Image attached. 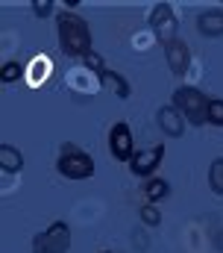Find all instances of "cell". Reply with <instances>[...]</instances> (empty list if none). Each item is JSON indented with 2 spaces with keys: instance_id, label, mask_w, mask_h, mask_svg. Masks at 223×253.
Here are the masks:
<instances>
[{
  "instance_id": "obj_1",
  "label": "cell",
  "mask_w": 223,
  "mask_h": 253,
  "mask_svg": "<svg viewBox=\"0 0 223 253\" xmlns=\"http://www.w3.org/2000/svg\"><path fill=\"white\" fill-rule=\"evenodd\" d=\"M56 27H59V44H62V53L65 56H82L85 59L91 53V30H88V21H82L74 12H62L56 18Z\"/></svg>"
},
{
  "instance_id": "obj_2",
  "label": "cell",
  "mask_w": 223,
  "mask_h": 253,
  "mask_svg": "<svg viewBox=\"0 0 223 253\" xmlns=\"http://www.w3.org/2000/svg\"><path fill=\"white\" fill-rule=\"evenodd\" d=\"M209 100H212V97H206V94L197 91L194 85H179V88L173 91V106L182 112V118H185L188 124H194V126L209 124Z\"/></svg>"
},
{
  "instance_id": "obj_3",
  "label": "cell",
  "mask_w": 223,
  "mask_h": 253,
  "mask_svg": "<svg viewBox=\"0 0 223 253\" xmlns=\"http://www.w3.org/2000/svg\"><path fill=\"white\" fill-rule=\"evenodd\" d=\"M59 174L68 180H88L94 177V159L74 141H65L59 150V162H56Z\"/></svg>"
},
{
  "instance_id": "obj_4",
  "label": "cell",
  "mask_w": 223,
  "mask_h": 253,
  "mask_svg": "<svg viewBox=\"0 0 223 253\" xmlns=\"http://www.w3.org/2000/svg\"><path fill=\"white\" fill-rule=\"evenodd\" d=\"M71 251V227L65 221L50 224L44 233L33 239V253H68Z\"/></svg>"
},
{
  "instance_id": "obj_5",
  "label": "cell",
  "mask_w": 223,
  "mask_h": 253,
  "mask_svg": "<svg viewBox=\"0 0 223 253\" xmlns=\"http://www.w3.org/2000/svg\"><path fill=\"white\" fill-rule=\"evenodd\" d=\"M109 150L117 162H132V156L138 153L135 150V141H132V129L126 121H117L109 129Z\"/></svg>"
},
{
  "instance_id": "obj_6",
  "label": "cell",
  "mask_w": 223,
  "mask_h": 253,
  "mask_svg": "<svg viewBox=\"0 0 223 253\" xmlns=\"http://www.w3.org/2000/svg\"><path fill=\"white\" fill-rule=\"evenodd\" d=\"M150 30L156 33V39H159L162 44H170L173 39H179V36H176V18H173V12H170L167 3H159V6L150 12Z\"/></svg>"
},
{
  "instance_id": "obj_7",
  "label": "cell",
  "mask_w": 223,
  "mask_h": 253,
  "mask_svg": "<svg viewBox=\"0 0 223 253\" xmlns=\"http://www.w3.org/2000/svg\"><path fill=\"white\" fill-rule=\"evenodd\" d=\"M162 159H165V144H156V147L138 150V153L132 156V162H129V171H132L135 177H150V174L159 168Z\"/></svg>"
},
{
  "instance_id": "obj_8",
  "label": "cell",
  "mask_w": 223,
  "mask_h": 253,
  "mask_svg": "<svg viewBox=\"0 0 223 253\" xmlns=\"http://www.w3.org/2000/svg\"><path fill=\"white\" fill-rule=\"evenodd\" d=\"M165 56H167V68L173 71V74H185L188 71V65H191V53H188V44L182 42V39H173L170 44H165Z\"/></svg>"
},
{
  "instance_id": "obj_9",
  "label": "cell",
  "mask_w": 223,
  "mask_h": 253,
  "mask_svg": "<svg viewBox=\"0 0 223 253\" xmlns=\"http://www.w3.org/2000/svg\"><path fill=\"white\" fill-rule=\"evenodd\" d=\"M156 121L165 129V135H170V138H179V135L185 132V118H182V112H179L173 103H170V106H162V109L156 112Z\"/></svg>"
},
{
  "instance_id": "obj_10",
  "label": "cell",
  "mask_w": 223,
  "mask_h": 253,
  "mask_svg": "<svg viewBox=\"0 0 223 253\" xmlns=\"http://www.w3.org/2000/svg\"><path fill=\"white\" fill-rule=\"evenodd\" d=\"M197 30L209 39L223 36V9H206L197 15Z\"/></svg>"
},
{
  "instance_id": "obj_11",
  "label": "cell",
  "mask_w": 223,
  "mask_h": 253,
  "mask_svg": "<svg viewBox=\"0 0 223 253\" xmlns=\"http://www.w3.org/2000/svg\"><path fill=\"white\" fill-rule=\"evenodd\" d=\"M0 168L3 174H21L24 171V156L12 144H0Z\"/></svg>"
},
{
  "instance_id": "obj_12",
  "label": "cell",
  "mask_w": 223,
  "mask_h": 253,
  "mask_svg": "<svg viewBox=\"0 0 223 253\" xmlns=\"http://www.w3.org/2000/svg\"><path fill=\"white\" fill-rule=\"evenodd\" d=\"M100 83H103V88H109L114 97H120V100L129 97V83H126L117 71H106V74H100Z\"/></svg>"
},
{
  "instance_id": "obj_13",
  "label": "cell",
  "mask_w": 223,
  "mask_h": 253,
  "mask_svg": "<svg viewBox=\"0 0 223 253\" xmlns=\"http://www.w3.org/2000/svg\"><path fill=\"white\" fill-rule=\"evenodd\" d=\"M30 74H33V77H30V83H33V85L44 83V80H47V74H50V59H47V56H36L33 65H30Z\"/></svg>"
},
{
  "instance_id": "obj_14",
  "label": "cell",
  "mask_w": 223,
  "mask_h": 253,
  "mask_svg": "<svg viewBox=\"0 0 223 253\" xmlns=\"http://www.w3.org/2000/svg\"><path fill=\"white\" fill-rule=\"evenodd\" d=\"M167 191H170V186H167L165 180H159V177H153L147 186H144V197H147V203H156V200H162V197H167Z\"/></svg>"
},
{
  "instance_id": "obj_15",
  "label": "cell",
  "mask_w": 223,
  "mask_h": 253,
  "mask_svg": "<svg viewBox=\"0 0 223 253\" xmlns=\"http://www.w3.org/2000/svg\"><path fill=\"white\" fill-rule=\"evenodd\" d=\"M209 186L215 194H223V159H215L209 168Z\"/></svg>"
},
{
  "instance_id": "obj_16",
  "label": "cell",
  "mask_w": 223,
  "mask_h": 253,
  "mask_svg": "<svg viewBox=\"0 0 223 253\" xmlns=\"http://www.w3.org/2000/svg\"><path fill=\"white\" fill-rule=\"evenodd\" d=\"M21 77H24V65L21 62H6L3 71H0V80H3V83H15V80H21Z\"/></svg>"
},
{
  "instance_id": "obj_17",
  "label": "cell",
  "mask_w": 223,
  "mask_h": 253,
  "mask_svg": "<svg viewBox=\"0 0 223 253\" xmlns=\"http://www.w3.org/2000/svg\"><path fill=\"white\" fill-rule=\"evenodd\" d=\"M209 124L223 126V100L221 97H212L209 100Z\"/></svg>"
},
{
  "instance_id": "obj_18",
  "label": "cell",
  "mask_w": 223,
  "mask_h": 253,
  "mask_svg": "<svg viewBox=\"0 0 223 253\" xmlns=\"http://www.w3.org/2000/svg\"><path fill=\"white\" fill-rule=\"evenodd\" d=\"M141 221H144L147 227H156V224H162V215H159V209H156L153 203H144V206H141Z\"/></svg>"
},
{
  "instance_id": "obj_19",
  "label": "cell",
  "mask_w": 223,
  "mask_h": 253,
  "mask_svg": "<svg viewBox=\"0 0 223 253\" xmlns=\"http://www.w3.org/2000/svg\"><path fill=\"white\" fill-rule=\"evenodd\" d=\"M82 65H85V68H88V71H91V74H97V77H100V74H106V71H109V68H106V65H103V59H100V56H97V53H94V50H91V53H88V56H85V59H82Z\"/></svg>"
},
{
  "instance_id": "obj_20",
  "label": "cell",
  "mask_w": 223,
  "mask_h": 253,
  "mask_svg": "<svg viewBox=\"0 0 223 253\" xmlns=\"http://www.w3.org/2000/svg\"><path fill=\"white\" fill-rule=\"evenodd\" d=\"M33 12H36L38 18L53 15V0H33Z\"/></svg>"
},
{
  "instance_id": "obj_21",
  "label": "cell",
  "mask_w": 223,
  "mask_h": 253,
  "mask_svg": "<svg viewBox=\"0 0 223 253\" xmlns=\"http://www.w3.org/2000/svg\"><path fill=\"white\" fill-rule=\"evenodd\" d=\"M215 245H218V248H221V251H223V230H221V233H218V236H215Z\"/></svg>"
},
{
  "instance_id": "obj_22",
  "label": "cell",
  "mask_w": 223,
  "mask_h": 253,
  "mask_svg": "<svg viewBox=\"0 0 223 253\" xmlns=\"http://www.w3.org/2000/svg\"><path fill=\"white\" fill-rule=\"evenodd\" d=\"M100 253H109V251H100Z\"/></svg>"
}]
</instances>
